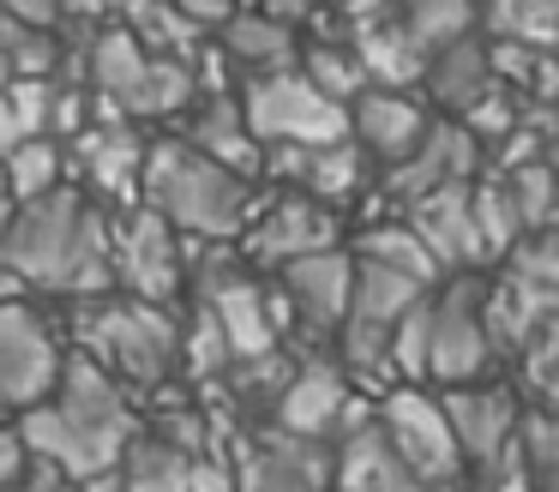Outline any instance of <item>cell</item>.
Segmentation results:
<instances>
[{
	"instance_id": "d6a6232c",
	"label": "cell",
	"mask_w": 559,
	"mask_h": 492,
	"mask_svg": "<svg viewBox=\"0 0 559 492\" xmlns=\"http://www.w3.org/2000/svg\"><path fill=\"white\" fill-rule=\"evenodd\" d=\"M0 492H73V480L61 475V468H49V463H37V456H25V468H19L13 480Z\"/></svg>"
},
{
	"instance_id": "30bf717a",
	"label": "cell",
	"mask_w": 559,
	"mask_h": 492,
	"mask_svg": "<svg viewBox=\"0 0 559 492\" xmlns=\"http://www.w3.org/2000/svg\"><path fill=\"white\" fill-rule=\"evenodd\" d=\"M235 492H331V444L277 427H241L229 439Z\"/></svg>"
},
{
	"instance_id": "ba28073f",
	"label": "cell",
	"mask_w": 559,
	"mask_h": 492,
	"mask_svg": "<svg viewBox=\"0 0 559 492\" xmlns=\"http://www.w3.org/2000/svg\"><path fill=\"white\" fill-rule=\"evenodd\" d=\"M109 283L121 295L175 307L187 295V283H193V271H187V235H175L145 204H127L109 223Z\"/></svg>"
},
{
	"instance_id": "8992f818",
	"label": "cell",
	"mask_w": 559,
	"mask_h": 492,
	"mask_svg": "<svg viewBox=\"0 0 559 492\" xmlns=\"http://www.w3.org/2000/svg\"><path fill=\"white\" fill-rule=\"evenodd\" d=\"M499 360L493 336H487L481 312V276L457 271L439 276L427 288V355H421V384L445 391V384H475L487 379Z\"/></svg>"
},
{
	"instance_id": "4316f807",
	"label": "cell",
	"mask_w": 559,
	"mask_h": 492,
	"mask_svg": "<svg viewBox=\"0 0 559 492\" xmlns=\"http://www.w3.org/2000/svg\"><path fill=\"white\" fill-rule=\"evenodd\" d=\"M361 180H367V156L355 151L349 139H337V144L307 151L295 192H307V199H319V204H331V211H337V204H349L355 192H361Z\"/></svg>"
},
{
	"instance_id": "44dd1931",
	"label": "cell",
	"mask_w": 559,
	"mask_h": 492,
	"mask_svg": "<svg viewBox=\"0 0 559 492\" xmlns=\"http://www.w3.org/2000/svg\"><path fill=\"white\" fill-rule=\"evenodd\" d=\"M181 139L193 144V151H205L211 163L235 168V175H247V180L259 175V139L247 132L241 96H229V91H199L193 103L181 108Z\"/></svg>"
},
{
	"instance_id": "f35d334b",
	"label": "cell",
	"mask_w": 559,
	"mask_h": 492,
	"mask_svg": "<svg viewBox=\"0 0 559 492\" xmlns=\"http://www.w3.org/2000/svg\"><path fill=\"white\" fill-rule=\"evenodd\" d=\"M0 427H7V408H0Z\"/></svg>"
},
{
	"instance_id": "83f0119b",
	"label": "cell",
	"mask_w": 559,
	"mask_h": 492,
	"mask_svg": "<svg viewBox=\"0 0 559 492\" xmlns=\"http://www.w3.org/2000/svg\"><path fill=\"white\" fill-rule=\"evenodd\" d=\"M469 216H475V240H481V264H499L523 240V223H518V211H511V192L499 175L469 180Z\"/></svg>"
},
{
	"instance_id": "1f68e13d",
	"label": "cell",
	"mask_w": 559,
	"mask_h": 492,
	"mask_svg": "<svg viewBox=\"0 0 559 492\" xmlns=\"http://www.w3.org/2000/svg\"><path fill=\"white\" fill-rule=\"evenodd\" d=\"M499 180H506V192H511V211H518L523 235H535V228L554 223V168H547V156L518 163V168H499Z\"/></svg>"
},
{
	"instance_id": "277c9868",
	"label": "cell",
	"mask_w": 559,
	"mask_h": 492,
	"mask_svg": "<svg viewBox=\"0 0 559 492\" xmlns=\"http://www.w3.org/2000/svg\"><path fill=\"white\" fill-rule=\"evenodd\" d=\"M79 324V355L97 360L127 396H163L175 372V336H181V312L157 307L139 295H91L73 312Z\"/></svg>"
},
{
	"instance_id": "d590c367",
	"label": "cell",
	"mask_w": 559,
	"mask_h": 492,
	"mask_svg": "<svg viewBox=\"0 0 559 492\" xmlns=\"http://www.w3.org/2000/svg\"><path fill=\"white\" fill-rule=\"evenodd\" d=\"M19 468H25V451H19V439H13V432L0 427V487H7V480H13Z\"/></svg>"
},
{
	"instance_id": "9a60e30c",
	"label": "cell",
	"mask_w": 559,
	"mask_h": 492,
	"mask_svg": "<svg viewBox=\"0 0 559 492\" xmlns=\"http://www.w3.org/2000/svg\"><path fill=\"white\" fill-rule=\"evenodd\" d=\"M439 408L451 420V439H457V456H463V475L475 468H493L506 456L511 432H518V415H523V396L511 384H445L439 391Z\"/></svg>"
},
{
	"instance_id": "9c48e42d",
	"label": "cell",
	"mask_w": 559,
	"mask_h": 492,
	"mask_svg": "<svg viewBox=\"0 0 559 492\" xmlns=\"http://www.w3.org/2000/svg\"><path fill=\"white\" fill-rule=\"evenodd\" d=\"M373 420H379V432H385V444L403 456V468H409L427 492H439L445 480L463 475L457 439H451V420H445V408H439L433 384H391V391H379Z\"/></svg>"
},
{
	"instance_id": "2e32d148",
	"label": "cell",
	"mask_w": 559,
	"mask_h": 492,
	"mask_svg": "<svg viewBox=\"0 0 559 492\" xmlns=\"http://www.w3.org/2000/svg\"><path fill=\"white\" fill-rule=\"evenodd\" d=\"M241 247H247V259H253L259 271H277V264L301 259V252H319V247H343L337 240V211L289 187L283 199H271L265 211L247 216Z\"/></svg>"
},
{
	"instance_id": "d6986e66",
	"label": "cell",
	"mask_w": 559,
	"mask_h": 492,
	"mask_svg": "<svg viewBox=\"0 0 559 492\" xmlns=\"http://www.w3.org/2000/svg\"><path fill=\"white\" fill-rule=\"evenodd\" d=\"M475 175H481V144H475L457 120L439 115L433 127H427V139L415 144L397 168H385V199L403 211V204L421 199V192L445 187V180H475Z\"/></svg>"
},
{
	"instance_id": "7402d4cb",
	"label": "cell",
	"mask_w": 559,
	"mask_h": 492,
	"mask_svg": "<svg viewBox=\"0 0 559 492\" xmlns=\"http://www.w3.org/2000/svg\"><path fill=\"white\" fill-rule=\"evenodd\" d=\"M421 84L427 96H433V108L445 120H457L463 108L475 103V96L493 84V67H487V43L475 31H463V36H451V43H439V48H427L421 55Z\"/></svg>"
},
{
	"instance_id": "7a4b0ae2",
	"label": "cell",
	"mask_w": 559,
	"mask_h": 492,
	"mask_svg": "<svg viewBox=\"0 0 559 492\" xmlns=\"http://www.w3.org/2000/svg\"><path fill=\"white\" fill-rule=\"evenodd\" d=\"M133 432H139L133 396H127L97 360L67 355L55 391L19 415L13 439L25 456L61 468L67 480H91V475H109V468L121 463Z\"/></svg>"
},
{
	"instance_id": "4fadbf2b",
	"label": "cell",
	"mask_w": 559,
	"mask_h": 492,
	"mask_svg": "<svg viewBox=\"0 0 559 492\" xmlns=\"http://www.w3.org/2000/svg\"><path fill=\"white\" fill-rule=\"evenodd\" d=\"M367 408H373V396H355V384H349V372L337 367V360H325V355H307V360H295V372H289V384H283V396H277V408H271V420L265 427H277V432H295V439H319V444H331L349 420H361Z\"/></svg>"
},
{
	"instance_id": "52a82bcc",
	"label": "cell",
	"mask_w": 559,
	"mask_h": 492,
	"mask_svg": "<svg viewBox=\"0 0 559 492\" xmlns=\"http://www.w3.org/2000/svg\"><path fill=\"white\" fill-rule=\"evenodd\" d=\"M241 115H247V132H253L259 144H301V151H319V144L349 139V108L331 103L319 84H307L301 67L247 79L241 84Z\"/></svg>"
},
{
	"instance_id": "f546056e",
	"label": "cell",
	"mask_w": 559,
	"mask_h": 492,
	"mask_svg": "<svg viewBox=\"0 0 559 492\" xmlns=\"http://www.w3.org/2000/svg\"><path fill=\"white\" fill-rule=\"evenodd\" d=\"M475 19L499 36V43H530L554 48L559 31V0H475Z\"/></svg>"
},
{
	"instance_id": "3957f363",
	"label": "cell",
	"mask_w": 559,
	"mask_h": 492,
	"mask_svg": "<svg viewBox=\"0 0 559 492\" xmlns=\"http://www.w3.org/2000/svg\"><path fill=\"white\" fill-rule=\"evenodd\" d=\"M139 204L157 211L175 235L205 240V247H229L259 211L253 180L235 168L211 163L187 139H145V168H139Z\"/></svg>"
},
{
	"instance_id": "d4e9b609",
	"label": "cell",
	"mask_w": 559,
	"mask_h": 492,
	"mask_svg": "<svg viewBox=\"0 0 559 492\" xmlns=\"http://www.w3.org/2000/svg\"><path fill=\"white\" fill-rule=\"evenodd\" d=\"M355 259V252H349ZM433 283L421 276H403L391 264H373V259H355V283H349V319H367V324H397L415 300L427 295Z\"/></svg>"
},
{
	"instance_id": "8d00e7d4",
	"label": "cell",
	"mask_w": 559,
	"mask_h": 492,
	"mask_svg": "<svg viewBox=\"0 0 559 492\" xmlns=\"http://www.w3.org/2000/svg\"><path fill=\"white\" fill-rule=\"evenodd\" d=\"M73 492H121V480H115V468H109V475H91V480H73Z\"/></svg>"
},
{
	"instance_id": "6da1fadb",
	"label": "cell",
	"mask_w": 559,
	"mask_h": 492,
	"mask_svg": "<svg viewBox=\"0 0 559 492\" xmlns=\"http://www.w3.org/2000/svg\"><path fill=\"white\" fill-rule=\"evenodd\" d=\"M0 271H13L25 288L67 300L109 295V216L91 192L55 187L43 199L0 211Z\"/></svg>"
},
{
	"instance_id": "f1b7e54d",
	"label": "cell",
	"mask_w": 559,
	"mask_h": 492,
	"mask_svg": "<svg viewBox=\"0 0 559 492\" xmlns=\"http://www.w3.org/2000/svg\"><path fill=\"white\" fill-rule=\"evenodd\" d=\"M355 259H373V264H391V271H403V276H421V283H439V264H433V252L415 240V228L403 223V216H385V223H367L361 228V240H355Z\"/></svg>"
},
{
	"instance_id": "74e56055",
	"label": "cell",
	"mask_w": 559,
	"mask_h": 492,
	"mask_svg": "<svg viewBox=\"0 0 559 492\" xmlns=\"http://www.w3.org/2000/svg\"><path fill=\"white\" fill-rule=\"evenodd\" d=\"M0 211H7V180H0Z\"/></svg>"
},
{
	"instance_id": "ac0fdd59",
	"label": "cell",
	"mask_w": 559,
	"mask_h": 492,
	"mask_svg": "<svg viewBox=\"0 0 559 492\" xmlns=\"http://www.w3.org/2000/svg\"><path fill=\"white\" fill-rule=\"evenodd\" d=\"M397 216L433 252L439 271H481V240H475V216H469V180H445V187L409 199Z\"/></svg>"
},
{
	"instance_id": "5b68a950",
	"label": "cell",
	"mask_w": 559,
	"mask_h": 492,
	"mask_svg": "<svg viewBox=\"0 0 559 492\" xmlns=\"http://www.w3.org/2000/svg\"><path fill=\"white\" fill-rule=\"evenodd\" d=\"M91 84H97L103 103H115L121 120H169L199 96L193 60L151 55L121 19H109L91 36Z\"/></svg>"
},
{
	"instance_id": "603a6c76",
	"label": "cell",
	"mask_w": 559,
	"mask_h": 492,
	"mask_svg": "<svg viewBox=\"0 0 559 492\" xmlns=\"http://www.w3.org/2000/svg\"><path fill=\"white\" fill-rule=\"evenodd\" d=\"M211 36H217V60H229V67H241L247 79H259V72H283L295 67V55H301V43H295L289 24L265 19L259 7H235L229 19L211 24Z\"/></svg>"
},
{
	"instance_id": "484cf974",
	"label": "cell",
	"mask_w": 559,
	"mask_h": 492,
	"mask_svg": "<svg viewBox=\"0 0 559 492\" xmlns=\"http://www.w3.org/2000/svg\"><path fill=\"white\" fill-rule=\"evenodd\" d=\"M0 180H7V204L43 199L67 180V151L61 139H19L13 151H0Z\"/></svg>"
},
{
	"instance_id": "836d02e7",
	"label": "cell",
	"mask_w": 559,
	"mask_h": 492,
	"mask_svg": "<svg viewBox=\"0 0 559 492\" xmlns=\"http://www.w3.org/2000/svg\"><path fill=\"white\" fill-rule=\"evenodd\" d=\"M0 12L19 19V24H43V31L61 24V0H0Z\"/></svg>"
},
{
	"instance_id": "5bb4252c",
	"label": "cell",
	"mask_w": 559,
	"mask_h": 492,
	"mask_svg": "<svg viewBox=\"0 0 559 492\" xmlns=\"http://www.w3.org/2000/svg\"><path fill=\"white\" fill-rule=\"evenodd\" d=\"M199 307L217 319L223 343H229V360L265 355V348H283V312L277 295L259 283L253 271H235V264H211L199 271Z\"/></svg>"
},
{
	"instance_id": "7c38bea8",
	"label": "cell",
	"mask_w": 559,
	"mask_h": 492,
	"mask_svg": "<svg viewBox=\"0 0 559 492\" xmlns=\"http://www.w3.org/2000/svg\"><path fill=\"white\" fill-rule=\"evenodd\" d=\"M277 312H283V331H307V336H337V324L349 319V283H355V259L343 247H319L301 252V259L277 264Z\"/></svg>"
},
{
	"instance_id": "ffe728a7",
	"label": "cell",
	"mask_w": 559,
	"mask_h": 492,
	"mask_svg": "<svg viewBox=\"0 0 559 492\" xmlns=\"http://www.w3.org/2000/svg\"><path fill=\"white\" fill-rule=\"evenodd\" d=\"M331 492H427V487L403 468V456L385 444L373 408H367L361 420H349L331 439Z\"/></svg>"
},
{
	"instance_id": "8fae6325",
	"label": "cell",
	"mask_w": 559,
	"mask_h": 492,
	"mask_svg": "<svg viewBox=\"0 0 559 492\" xmlns=\"http://www.w3.org/2000/svg\"><path fill=\"white\" fill-rule=\"evenodd\" d=\"M61 360L67 348L55 336V324L25 295L0 300V408L7 415H25L31 403H43L61 379Z\"/></svg>"
},
{
	"instance_id": "cb8c5ba5",
	"label": "cell",
	"mask_w": 559,
	"mask_h": 492,
	"mask_svg": "<svg viewBox=\"0 0 559 492\" xmlns=\"http://www.w3.org/2000/svg\"><path fill=\"white\" fill-rule=\"evenodd\" d=\"M187 468H193V456H187L181 444H169L163 432L139 427L133 439H127L121 463H115V480H121V492H187Z\"/></svg>"
},
{
	"instance_id": "e0dca14e",
	"label": "cell",
	"mask_w": 559,
	"mask_h": 492,
	"mask_svg": "<svg viewBox=\"0 0 559 492\" xmlns=\"http://www.w3.org/2000/svg\"><path fill=\"white\" fill-rule=\"evenodd\" d=\"M427 127H433V115L409 91H379V84H367L349 103V144L373 168H397L427 139Z\"/></svg>"
},
{
	"instance_id": "ab89813d",
	"label": "cell",
	"mask_w": 559,
	"mask_h": 492,
	"mask_svg": "<svg viewBox=\"0 0 559 492\" xmlns=\"http://www.w3.org/2000/svg\"><path fill=\"white\" fill-rule=\"evenodd\" d=\"M235 7H253V0H235Z\"/></svg>"
},
{
	"instance_id": "e575fe53",
	"label": "cell",
	"mask_w": 559,
	"mask_h": 492,
	"mask_svg": "<svg viewBox=\"0 0 559 492\" xmlns=\"http://www.w3.org/2000/svg\"><path fill=\"white\" fill-rule=\"evenodd\" d=\"M169 7L187 12L193 24H205V31H211L217 19H229V12H235V0H169Z\"/></svg>"
},
{
	"instance_id": "4dcf8cb0",
	"label": "cell",
	"mask_w": 559,
	"mask_h": 492,
	"mask_svg": "<svg viewBox=\"0 0 559 492\" xmlns=\"http://www.w3.org/2000/svg\"><path fill=\"white\" fill-rule=\"evenodd\" d=\"M295 67H301L307 84H319V91H325L331 103H343V108L367 91V72H361V60H355L349 36H325V43L301 48V55H295Z\"/></svg>"
}]
</instances>
